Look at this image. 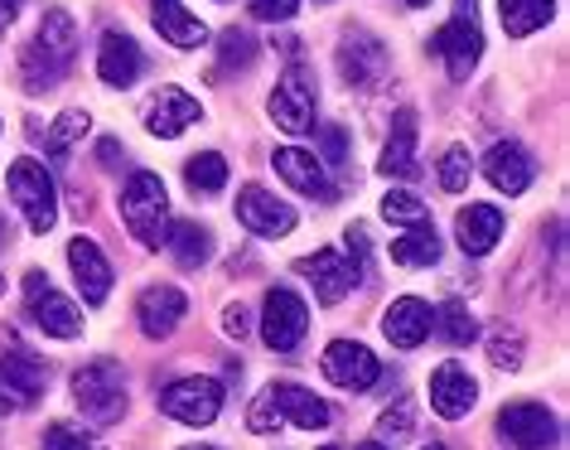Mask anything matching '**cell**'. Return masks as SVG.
Returning <instances> with one entry per match:
<instances>
[{"instance_id":"46","label":"cell","mask_w":570,"mask_h":450,"mask_svg":"<svg viewBox=\"0 0 570 450\" xmlns=\"http://www.w3.org/2000/svg\"><path fill=\"white\" fill-rule=\"evenodd\" d=\"M402 6H411V10H421V6H431V0H402Z\"/></svg>"},{"instance_id":"28","label":"cell","mask_w":570,"mask_h":450,"mask_svg":"<svg viewBox=\"0 0 570 450\" xmlns=\"http://www.w3.org/2000/svg\"><path fill=\"white\" fill-rule=\"evenodd\" d=\"M556 16V0H498V20L512 39H527L537 35L541 25H551Z\"/></svg>"},{"instance_id":"19","label":"cell","mask_w":570,"mask_h":450,"mask_svg":"<svg viewBox=\"0 0 570 450\" xmlns=\"http://www.w3.org/2000/svg\"><path fill=\"white\" fill-rule=\"evenodd\" d=\"M198 117H204L198 97H189L184 88H160L150 97V107H146V131L160 136V140H175V136L189 131Z\"/></svg>"},{"instance_id":"47","label":"cell","mask_w":570,"mask_h":450,"mask_svg":"<svg viewBox=\"0 0 570 450\" xmlns=\"http://www.w3.org/2000/svg\"><path fill=\"white\" fill-rule=\"evenodd\" d=\"M358 450H387V446H377V441H363Z\"/></svg>"},{"instance_id":"18","label":"cell","mask_w":570,"mask_h":450,"mask_svg":"<svg viewBox=\"0 0 570 450\" xmlns=\"http://www.w3.org/2000/svg\"><path fill=\"white\" fill-rule=\"evenodd\" d=\"M184 315H189V295L179 286H146L136 301V320L146 330V340H169L184 325Z\"/></svg>"},{"instance_id":"15","label":"cell","mask_w":570,"mask_h":450,"mask_svg":"<svg viewBox=\"0 0 570 450\" xmlns=\"http://www.w3.org/2000/svg\"><path fill=\"white\" fill-rule=\"evenodd\" d=\"M498 431H503L512 446H522V450H547V446H556V436H561L556 417L541 402H512V407H503V412H498Z\"/></svg>"},{"instance_id":"31","label":"cell","mask_w":570,"mask_h":450,"mask_svg":"<svg viewBox=\"0 0 570 450\" xmlns=\"http://www.w3.org/2000/svg\"><path fill=\"white\" fill-rule=\"evenodd\" d=\"M431 330L445 340L450 349H469L479 340V320L464 311V305H440V311H431Z\"/></svg>"},{"instance_id":"30","label":"cell","mask_w":570,"mask_h":450,"mask_svg":"<svg viewBox=\"0 0 570 450\" xmlns=\"http://www.w3.org/2000/svg\"><path fill=\"white\" fill-rule=\"evenodd\" d=\"M392 262L396 266H435L440 262V237L431 233V223H416L406 237L392 243Z\"/></svg>"},{"instance_id":"7","label":"cell","mask_w":570,"mask_h":450,"mask_svg":"<svg viewBox=\"0 0 570 450\" xmlns=\"http://www.w3.org/2000/svg\"><path fill=\"white\" fill-rule=\"evenodd\" d=\"M305 334H309V305L291 286H271L266 291V311H262L266 349H276V354H295Z\"/></svg>"},{"instance_id":"23","label":"cell","mask_w":570,"mask_h":450,"mask_svg":"<svg viewBox=\"0 0 570 450\" xmlns=\"http://www.w3.org/2000/svg\"><path fill=\"white\" fill-rule=\"evenodd\" d=\"M68 266H73V281L88 305H102L111 295V262L102 257V247L92 237H73L68 243Z\"/></svg>"},{"instance_id":"14","label":"cell","mask_w":570,"mask_h":450,"mask_svg":"<svg viewBox=\"0 0 570 450\" xmlns=\"http://www.w3.org/2000/svg\"><path fill=\"white\" fill-rule=\"evenodd\" d=\"M237 223L247 233H256V237H291L295 233V208L281 204L276 194L247 185L237 194Z\"/></svg>"},{"instance_id":"33","label":"cell","mask_w":570,"mask_h":450,"mask_svg":"<svg viewBox=\"0 0 570 450\" xmlns=\"http://www.w3.org/2000/svg\"><path fill=\"white\" fill-rule=\"evenodd\" d=\"M88 126H92V117L82 107H73V111H63L59 121L49 126V136H45V146L53 150V156H63V150H73L82 136H88Z\"/></svg>"},{"instance_id":"51","label":"cell","mask_w":570,"mask_h":450,"mask_svg":"<svg viewBox=\"0 0 570 450\" xmlns=\"http://www.w3.org/2000/svg\"><path fill=\"white\" fill-rule=\"evenodd\" d=\"M421 450H445V446H435V441H431V446H421Z\"/></svg>"},{"instance_id":"38","label":"cell","mask_w":570,"mask_h":450,"mask_svg":"<svg viewBox=\"0 0 570 450\" xmlns=\"http://www.w3.org/2000/svg\"><path fill=\"white\" fill-rule=\"evenodd\" d=\"M45 450H102V446H97L88 431L68 427V421H53V427L45 431Z\"/></svg>"},{"instance_id":"50","label":"cell","mask_w":570,"mask_h":450,"mask_svg":"<svg viewBox=\"0 0 570 450\" xmlns=\"http://www.w3.org/2000/svg\"><path fill=\"white\" fill-rule=\"evenodd\" d=\"M184 450H213V446H184Z\"/></svg>"},{"instance_id":"43","label":"cell","mask_w":570,"mask_h":450,"mask_svg":"<svg viewBox=\"0 0 570 450\" xmlns=\"http://www.w3.org/2000/svg\"><path fill=\"white\" fill-rule=\"evenodd\" d=\"M247 421H252V431H276V412L266 407V398H256V402H252Z\"/></svg>"},{"instance_id":"25","label":"cell","mask_w":570,"mask_h":450,"mask_svg":"<svg viewBox=\"0 0 570 450\" xmlns=\"http://www.w3.org/2000/svg\"><path fill=\"white\" fill-rule=\"evenodd\" d=\"M150 20H155V30H160V39H169L175 49L208 45V25L198 16H189L184 0H150Z\"/></svg>"},{"instance_id":"45","label":"cell","mask_w":570,"mask_h":450,"mask_svg":"<svg viewBox=\"0 0 570 450\" xmlns=\"http://www.w3.org/2000/svg\"><path fill=\"white\" fill-rule=\"evenodd\" d=\"M117 140H102V146H97V156H102V165H107V170H111V165H117Z\"/></svg>"},{"instance_id":"16","label":"cell","mask_w":570,"mask_h":450,"mask_svg":"<svg viewBox=\"0 0 570 450\" xmlns=\"http://www.w3.org/2000/svg\"><path fill=\"white\" fill-rule=\"evenodd\" d=\"M262 398H266L271 412H276V421H285V427H301V431H324L330 427V407H324L315 392L301 388V383H271Z\"/></svg>"},{"instance_id":"44","label":"cell","mask_w":570,"mask_h":450,"mask_svg":"<svg viewBox=\"0 0 570 450\" xmlns=\"http://www.w3.org/2000/svg\"><path fill=\"white\" fill-rule=\"evenodd\" d=\"M20 16V0H0V35L10 30V20Z\"/></svg>"},{"instance_id":"10","label":"cell","mask_w":570,"mask_h":450,"mask_svg":"<svg viewBox=\"0 0 570 450\" xmlns=\"http://www.w3.org/2000/svg\"><path fill=\"white\" fill-rule=\"evenodd\" d=\"M266 111H271V121H276L285 136H305L309 126H315V82H309V74L301 63H295L291 74L276 82Z\"/></svg>"},{"instance_id":"27","label":"cell","mask_w":570,"mask_h":450,"mask_svg":"<svg viewBox=\"0 0 570 450\" xmlns=\"http://www.w3.org/2000/svg\"><path fill=\"white\" fill-rule=\"evenodd\" d=\"M454 233H460V247L469 257H489L503 237V214L493 204H469L460 218H454Z\"/></svg>"},{"instance_id":"20","label":"cell","mask_w":570,"mask_h":450,"mask_svg":"<svg viewBox=\"0 0 570 450\" xmlns=\"http://www.w3.org/2000/svg\"><path fill=\"white\" fill-rule=\"evenodd\" d=\"M140 68H146V53L131 35L121 30H107L102 45H97V78L107 82V88H131L140 78Z\"/></svg>"},{"instance_id":"9","label":"cell","mask_w":570,"mask_h":450,"mask_svg":"<svg viewBox=\"0 0 570 450\" xmlns=\"http://www.w3.org/2000/svg\"><path fill=\"white\" fill-rule=\"evenodd\" d=\"M24 301H30V320L45 334H53V340H78V334H82V311L68 301V295H59L49 286L45 272L24 276Z\"/></svg>"},{"instance_id":"5","label":"cell","mask_w":570,"mask_h":450,"mask_svg":"<svg viewBox=\"0 0 570 450\" xmlns=\"http://www.w3.org/2000/svg\"><path fill=\"white\" fill-rule=\"evenodd\" d=\"M6 185H10V194H16L30 233H39V237L53 233V223H59V189H53V175L45 170V165H39L35 156H20L16 165H10Z\"/></svg>"},{"instance_id":"21","label":"cell","mask_w":570,"mask_h":450,"mask_svg":"<svg viewBox=\"0 0 570 450\" xmlns=\"http://www.w3.org/2000/svg\"><path fill=\"white\" fill-rule=\"evenodd\" d=\"M474 402H479V383L469 378V369H460V363H440V369L431 373V407L445 421L469 417Z\"/></svg>"},{"instance_id":"1","label":"cell","mask_w":570,"mask_h":450,"mask_svg":"<svg viewBox=\"0 0 570 450\" xmlns=\"http://www.w3.org/2000/svg\"><path fill=\"white\" fill-rule=\"evenodd\" d=\"M78 59V25L68 10H45L35 39L24 45L20 53V74H24V88L30 92H49L68 78V68Z\"/></svg>"},{"instance_id":"49","label":"cell","mask_w":570,"mask_h":450,"mask_svg":"<svg viewBox=\"0 0 570 450\" xmlns=\"http://www.w3.org/2000/svg\"><path fill=\"white\" fill-rule=\"evenodd\" d=\"M0 295H6V272H0Z\"/></svg>"},{"instance_id":"8","label":"cell","mask_w":570,"mask_h":450,"mask_svg":"<svg viewBox=\"0 0 570 450\" xmlns=\"http://www.w3.org/2000/svg\"><path fill=\"white\" fill-rule=\"evenodd\" d=\"M160 412L184 427H213L223 412V383L218 378H175L160 392Z\"/></svg>"},{"instance_id":"36","label":"cell","mask_w":570,"mask_h":450,"mask_svg":"<svg viewBox=\"0 0 570 450\" xmlns=\"http://www.w3.org/2000/svg\"><path fill=\"white\" fill-rule=\"evenodd\" d=\"M218 49H223V63H218V74H227V68H247L252 59H256V39L247 35V30H223V39H218Z\"/></svg>"},{"instance_id":"17","label":"cell","mask_w":570,"mask_h":450,"mask_svg":"<svg viewBox=\"0 0 570 450\" xmlns=\"http://www.w3.org/2000/svg\"><path fill=\"white\" fill-rule=\"evenodd\" d=\"M271 165H276V175L285 179V185L301 189V194H309V199H324V204H334V199H338V189L330 185V175H324V160L315 156V150L281 146L276 156H271Z\"/></svg>"},{"instance_id":"39","label":"cell","mask_w":570,"mask_h":450,"mask_svg":"<svg viewBox=\"0 0 570 450\" xmlns=\"http://www.w3.org/2000/svg\"><path fill=\"white\" fill-rule=\"evenodd\" d=\"M377 431L387 436V441H402V436H411V402L387 407V412L377 417Z\"/></svg>"},{"instance_id":"40","label":"cell","mask_w":570,"mask_h":450,"mask_svg":"<svg viewBox=\"0 0 570 450\" xmlns=\"http://www.w3.org/2000/svg\"><path fill=\"white\" fill-rule=\"evenodd\" d=\"M295 10H301V0H252V16H256V20H266V25L291 20Z\"/></svg>"},{"instance_id":"2","label":"cell","mask_w":570,"mask_h":450,"mask_svg":"<svg viewBox=\"0 0 570 450\" xmlns=\"http://www.w3.org/2000/svg\"><path fill=\"white\" fill-rule=\"evenodd\" d=\"M49 369L35 349L20 344L16 330H0V417L6 412H24L45 398Z\"/></svg>"},{"instance_id":"24","label":"cell","mask_w":570,"mask_h":450,"mask_svg":"<svg viewBox=\"0 0 570 450\" xmlns=\"http://www.w3.org/2000/svg\"><path fill=\"white\" fill-rule=\"evenodd\" d=\"M377 170L387 179H416L421 175V160H416V111L402 107L392 121V136H387V150H382Z\"/></svg>"},{"instance_id":"26","label":"cell","mask_w":570,"mask_h":450,"mask_svg":"<svg viewBox=\"0 0 570 450\" xmlns=\"http://www.w3.org/2000/svg\"><path fill=\"white\" fill-rule=\"evenodd\" d=\"M382 334H387L396 349H421V340L431 334V305L416 301V295L392 301V311L382 315Z\"/></svg>"},{"instance_id":"11","label":"cell","mask_w":570,"mask_h":450,"mask_svg":"<svg viewBox=\"0 0 570 450\" xmlns=\"http://www.w3.org/2000/svg\"><path fill=\"white\" fill-rule=\"evenodd\" d=\"M320 369L334 388H344V392H367V388H377V378H382L377 354L358 340H334L330 349H324Z\"/></svg>"},{"instance_id":"3","label":"cell","mask_w":570,"mask_h":450,"mask_svg":"<svg viewBox=\"0 0 570 450\" xmlns=\"http://www.w3.org/2000/svg\"><path fill=\"white\" fill-rule=\"evenodd\" d=\"M121 223L136 233L140 247H165L169 237V194L155 170H136L121 189Z\"/></svg>"},{"instance_id":"29","label":"cell","mask_w":570,"mask_h":450,"mask_svg":"<svg viewBox=\"0 0 570 450\" xmlns=\"http://www.w3.org/2000/svg\"><path fill=\"white\" fill-rule=\"evenodd\" d=\"M165 247L175 252V262L189 266V272L213 257V237H208V228H198V223H175L169 237H165Z\"/></svg>"},{"instance_id":"42","label":"cell","mask_w":570,"mask_h":450,"mask_svg":"<svg viewBox=\"0 0 570 450\" xmlns=\"http://www.w3.org/2000/svg\"><path fill=\"white\" fill-rule=\"evenodd\" d=\"M324 160H330V165H344L348 160V140H344V131H334V126L324 131Z\"/></svg>"},{"instance_id":"13","label":"cell","mask_w":570,"mask_h":450,"mask_svg":"<svg viewBox=\"0 0 570 450\" xmlns=\"http://www.w3.org/2000/svg\"><path fill=\"white\" fill-rule=\"evenodd\" d=\"M301 272H305L309 281H315V295H320L324 305H338L353 286H358L363 262H353L348 252L324 247V252H315V257H305V262H301Z\"/></svg>"},{"instance_id":"52","label":"cell","mask_w":570,"mask_h":450,"mask_svg":"<svg viewBox=\"0 0 570 450\" xmlns=\"http://www.w3.org/2000/svg\"><path fill=\"white\" fill-rule=\"evenodd\" d=\"M324 450H334V446H324Z\"/></svg>"},{"instance_id":"4","label":"cell","mask_w":570,"mask_h":450,"mask_svg":"<svg viewBox=\"0 0 570 450\" xmlns=\"http://www.w3.org/2000/svg\"><path fill=\"white\" fill-rule=\"evenodd\" d=\"M431 53H440L454 82H464L474 74V63L483 59V30H479V0H454V20H445L431 35Z\"/></svg>"},{"instance_id":"32","label":"cell","mask_w":570,"mask_h":450,"mask_svg":"<svg viewBox=\"0 0 570 450\" xmlns=\"http://www.w3.org/2000/svg\"><path fill=\"white\" fill-rule=\"evenodd\" d=\"M184 179H189V189H198V194H218L227 185V160L218 150H204V156H194L184 165Z\"/></svg>"},{"instance_id":"48","label":"cell","mask_w":570,"mask_h":450,"mask_svg":"<svg viewBox=\"0 0 570 450\" xmlns=\"http://www.w3.org/2000/svg\"><path fill=\"white\" fill-rule=\"evenodd\" d=\"M0 247H6V218H0Z\"/></svg>"},{"instance_id":"41","label":"cell","mask_w":570,"mask_h":450,"mask_svg":"<svg viewBox=\"0 0 570 450\" xmlns=\"http://www.w3.org/2000/svg\"><path fill=\"white\" fill-rule=\"evenodd\" d=\"M247 330H252L247 305H227V311H223V334H227V340H242Z\"/></svg>"},{"instance_id":"6","label":"cell","mask_w":570,"mask_h":450,"mask_svg":"<svg viewBox=\"0 0 570 450\" xmlns=\"http://www.w3.org/2000/svg\"><path fill=\"white\" fill-rule=\"evenodd\" d=\"M73 402L82 407V417L92 421V427H111V421H121L126 412V378L111 359H97L88 369L73 373Z\"/></svg>"},{"instance_id":"12","label":"cell","mask_w":570,"mask_h":450,"mask_svg":"<svg viewBox=\"0 0 570 450\" xmlns=\"http://www.w3.org/2000/svg\"><path fill=\"white\" fill-rule=\"evenodd\" d=\"M387 49H382V39L373 35H348L344 45H338V74H344L348 88H358V92H373L382 78H387Z\"/></svg>"},{"instance_id":"35","label":"cell","mask_w":570,"mask_h":450,"mask_svg":"<svg viewBox=\"0 0 570 450\" xmlns=\"http://www.w3.org/2000/svg\"><path fill=\"white\" fill-rule=\"evenodd\" d=\"M489 359H493V369L518 373V369H522V334L508 330V325H498L493 340H489Z\"/></svg>"},{"instance_id":"37","label":"cell","mask_w":570,"mask_h":450,"mask_svg":"<svg viewBox=\"0 0 570 450\" xmlns=\"http://www.w3.org/2000/svg\"><path fill=\"white\" fill-rule=\"evenodd\" d=\"M382 218L387 223H411V228H416V223H431L425 204L416 199V194H406V189H392L387 199H382Z\"/></svg>"},{"instance_id":"34","label":"cell","mask_w":570,"mask_h":450,"mask_svg":"<svg viewBox=\"0 0 570 450\" xmlns=\"http://www.w3.org/2000/svg\"><path fill=\"white\" fill-rule=\"evenodd\" d=\"M469 175H474V160H469V150L464 146H450L445 156H440V170H435L440 189H445V194H464L469 189Z\"/></svg>"},{"instance_id":"22","label":"cell","mask_w":570,"mask_h":450,"mask_svg":"<svg viewBox=\"0 0 570 450\" xmlns=\"http://www.w3.org/2000/svg\"><path fill=\"white\" fill-rule=\"evenodd\" d=\"M483 175L498 194H527V185L537 179V160L527 156L518 140H498V146L483 156Z\"/></svg>"}]
</instances>
